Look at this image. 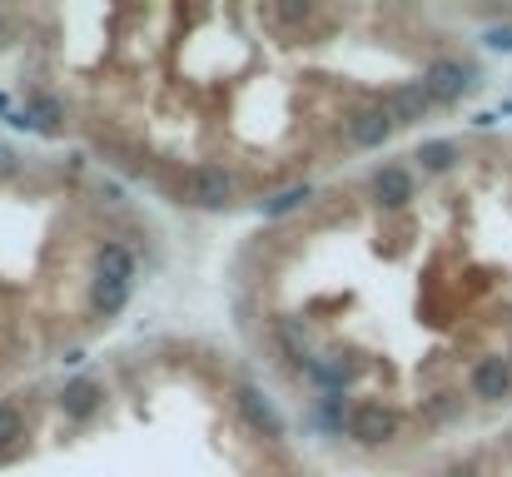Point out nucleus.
<instances>
[{
    "mask_svg": "<svg viewBox=\"0 0 512 477\" xmlns=\"http://www.w3.org/2000/svg\"><path fill=\"white\" fill-rule=\"evenodd\" d=\"M478 65L473 60H463V55H438L428 70H423V90H428V100L433 105H458L463 95H473L478 90Z\"/></svg>",
    "mask_w": 512,
    "mask_h": 477,
    "instance_id": "1",
    "label": "nucleus"
},
{
    "mask_svg": "<svg viewBox=\"0 0 512 477\" xmlns=\"http://www.w3.org/2000/svg\"><path fill=\"white\" fill-rule=\"evenodd\" d=\"M398 433H403V418H398V408H388V403H358V408L348 413V438L363 443V448H388Z\"/></svg>",
    "mask_w": 512,
    "mask_h": 477,
    "instance_id": "2",
    "label": "nucleus"
},
{
    "mask_svg": "<svg viewBox=\"0 0 512 477\" xmlns=\"http://www.w3.org/2000/svg\"><path fill=\"white\" fill-rule=\"evenodd\" d=\"M234 194H239V179L224 164H199L189 174V204L194 209H229Z\"/></svg>",
    "mask_w": 512,
    "mask_h": 477,
    "instance_id": "3",
    "label": "nucleus"
},
{
    "mask_svg": "<svg viewBox=\"0 0 512 477\" xmlns=\"http://www.w3.org/2000/svg\"><path fill=\"white\" fill-rule=\"evenodd\" d=\"M468 388H473V398H483V403H508L512 363L503 353H483V358L473 363V373H468Z\"/></svg>",
    "mask_w": 512,
    "mask_h": 477,
    "instance_id": "4",
    "label": "nucleus"
},
{
    "mask_svg": "<svg viewBox=\"0 0 512 477\" xmlns=\"http://www.w3.org/2000/svg\"><path fill=\"white\" fill-rule=\"evenodd\" d=\"M393 130H398V125H393L388 105H363V110L348 115V140H353L358 150H378V145H388Z\"/></svg>",
    "mask_w": 512,
    "mask_h": 477,
    "instance_id": "5",
    "label": "nucleus"
},
{
    "mask_svg": "<svg viewBox=\"0 0 512 477\" xmlns=\"http://www.w3.org/2000/svg\"><path fill=\"white\" fill-rule=\"evenodd\" d=\"M368 199L378 204V209H408V199H413V174L403 169V164H383V169H373V179H368Z\"/></svg>",
    "mask_w": 512,
    "mask_h": 477,
    "instance_id": "6",
    "label": "nucleus"
},
{
    "mask_svg": "<svg viewBox=\"0 0 512 477\" xmlns=\"http://www.w3.org/2000/svg\"><path fill=\"white\" fill-rule=\"evenodd\" d=\"M234 403H239V418H244L259 438H269V443H274V438H284V418H279V408H274L259 388H249V383H244V388L234 393Z\"/></svg>",
    "mask_w": 512,
    "mask_h": 477,
    "instance_id": "7",
    "label": "nucleus"
},
{
    "mask_svg": "<svg viewBox=\"0 0 512 477\" xmlns=\"http://www.w3.org/2000/svg\"><path fill=\"white\" fill-rule=\"evenodd\" d=\"M304 373H309L324 393H343V388L358 378V363H353L348 353H314V358L304 363Z\"/></svg>",
    "mask_w": 512,
    "mask_h": 477,
    "instance_id": "8",
    "label": "nucleus"
},
{
    "mask_svg": "<svg viewBox=\"0 0 512 477\" xmlns=\"http://www.w3.org/2000/svg\"><path fill=\"white\" fill-rule=\"evenodd\" d=\"M100 403H105V388H100L95 378H70L65 393H60V408H65V418H75V423L95 418Z\"/></svg>",
    "mask_w": 512,
    "mask_h": 477,
    "instance_id": "9",
    "label": "nucleus"
},
{
    "mask_svg": "<svg viewBox=\"0 0 512 477\" xmlns=\"http://www.w3.org/2000/svg\"><path fill=\"white\" fill-rule=\"evenodd\" d=\"M428 110H433V100H428L423 80H408V85H398V90L388 95V115H393V125H418Z\"/></svg>",
    "mask_w": 512,
    "mask_h": 477,
    "instance_id": "10",
    "label": "nucleus"
},
{
    "mask_svg": "<svg viewBox=\"0 0 512 477\" xmlns=\"http://www.w3.org/2000/svg\"><path fill=\"white\" fill-rule=\"evenodd\" d=\"M95 279H135V249L125 239H105L95 249Z\"/></svg>",
    "mask_w": 512,
    "mask_h": 477,
    "instance_id": "11",
    "label": "nucleus"
},
{
    "mask_svg": "<svg viewBox=\"0 0 512 477\" xmlns=\"http://www.w3.org/2000/svg\"><path fill=\"white\" fill-rule=\"evenodd\" d=\"M135 294V279H90V309L100 318H115Z\"/></svg>",
    "mask_w": 512,
    "mask_h": 477,
    "instance_id": "12",
    "label": "nucleus"
},
{
    "mask_svg": "<svg viewBox=\"0 0 512 477\" xmlns=\"http://www.w3.org/2000/svg\"><path fill=\"white\" fill-rule=\"evenodd\" d=\"M314 199V184H289V189H279V194H269L264 204H259V214L264 219H284V214H294V209H304Z\"/></svg>",
    "mask_w": 512,
    "mask_h": 477,
    "instance_id": "13",
    "label": "nucleus"
},
{
    "mask_svg": "<svg viewBox=\"0 0 512 477\" xmlns=\"http://www.w3.org/2000/svg\"><path fill=\"white\" fill-rule=\"evenodd\" d=\"M413 159H418V164H423L428 174H448V169H453V164L463 159V150H458V140H423Z\"/></svg>",
    "mask_w": 512,
    "mask_h": 477,
    "instance_id": "14",
    "label": "nucleus"
},
{
    "mask_svg": "<svg viewBox=\"0 0 512 477\" xmlns=\"http://www.w3.org/2000/svg\"><path fill=\"white\" fill-rule=\"evenodd\" d=\"M30 120H35V135H60V125H65L60 95H35L30 100Z\"/></svg>",
    "mask_w": 512,
    "mask_h": 477,
    "instance_id": "15",
    "label": "nucleus"
},
{
    "mask_svg": "<svg viewBox=\"0 0 512 477\" xmlns=\"http://www.w3.org/2000/svg\"><path fill=\"white\" fill-rule=\"evenodd\" d=\"M314 418H319V428H324V433H348V408H343V393H324Z\"/></svg>",
    "mask_w": 512,
    "mask_h": 477,
    "instance_id": "16",
    "label": "nucleus"
},
{
    "mask_svg": "<svg viewBox=\"0 0 512 477\" xmlns=\"http://www.w3.org/2000/svg\"><path fill=\"white\" fill-rule=\"evenodd\" d=\"M25 438V413L15 408V403H0V458H5V448H15Z\"/></svg>",
    "mask_w": 512,
    "mask_h": 477,
    "instance_id": "17",
    "label": "nucleus"
},
{
    "mask_svg": "<svg viewBox=\"0 0 512 477\" xmlns=\"http://www.w3.org/2000/svg\"><path fill=\"white\" fill-rule=\"evenodd\" d=\"M269 15H274L279 25H309V20H314V5H309V0H284V5H274Z\"/></svg>",
    "mask_w": 512,
    "mask_h": 477,
    "instance_id": "18",
    "label": "nucleus"
},
{
    "mask_svg": "<svg viewBox=\"0 0 512 477\" xmlns=\"http://www.w3.org/2000/svg\"><path fill=\"white\" fill-rule=\"evenodd\" d=\"M428 418H433V423L458 418V398H453V393H433V398H428Z\"/></svg>",
    "mask_w": 512,
    "mask_h": 477,
    "instance_id": "19",
    "label": "nucleus"
},
{
    "mask_svg": "<svg viewBox=\"0 0 512 477\" xmlns=\"http://www.w3.org/2000/svg\"><path fill=\"white\" fill-rule=\"evenodd\" d=\"M483 45H488V50H498V55H512V25H493V30H483Z\"/></svg>",
    "mask_w": 512,
    "mask_h": 477,
    "instance_id": "20",
    "label": "nucleus"
},
{
    "mask_svg": "<svg viewBox=\"0 0 512 477\" xmlns=\"http://www.w3.org/2000/svg\"><path fill=\"white\" fill-rule=\"evenodd\" d=\"M10 35H15V25H10V20H5V15H0V50H5V45H10Z\"/></svg>",
    "mask_w": 512,
    "mask_h": 477,
    "instance_id": "21",
    "label": "nucleus"
},
{
    "mask_svg": "<svg viewBox=\"0 0 512 477\" xmlns=\"http://www.w3.org/2000/svg\"><path fill=\"white\" fill-rule=\"evenodd\" d=\"M443 477H483V473H478V468H468V463H463V468H448V473H443Z\"/></svg>",
    "mask_w": 512,
    "mask_h": 477,
    "instance_id": "22",
    "label": "nucleus"
},
{
    "mask_svg": "<svg viewBox=\"0 0 512 477\" xmlns=\"http://www.w3.org/2000/svg\"><path fill=\"white\" fill-rule=\"evenodd\" d=\"M5 169H15V155H10V150L0 145V174H5Z\"/></svg>",
    "mask_w": 512,
    "mask_h": 477,
    "instance_id": "23",
    "label": "nucleus"
},
{
    "mask_svg": "<svg viewBox=\"0 0 512 477\" xmlns=\"http://www.w3.org/2000/svg\"><path fill=\"white\" fill-rule=\"evenodd\" d=\"M0 115H5V120L15 115V110H10V95H0Z\"/></svg>",
    "mask_w": 512,
    "mask_h": 477,
    "instance_id": "24",
    "label": "nucleus"
},
{
    "mask_svg": "<svg viewBox=\"0 0 512 477\" xmlns=\"http://www.w3.org/2000/svg\"><path fill=\"white\" fill-rule=\"evenodd\" d=\"M508 363H512V343H508Z\"/></svg>",
    "mask_w": 512,
    "mask_h": 477,
    "instance_id": "25",
    "label": "nucleus"
},
{
    "mask_svg": "<svg viewBox=\"0 0 512 477\" xmlns=\"http://www.w3.org/2000/svg\"><path fill=\"white\" fill-rule=\"evenodd\" d=\"M508 448H512V433H508Z\"/></svg>",
    "mask_w": 512,
    "mask_h": 477,
    "instance_id": "26",
    "label": "nucleus"
}]
</instances>
